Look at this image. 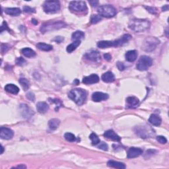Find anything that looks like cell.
<instances>
[{"label": "cell", "mask_w": 169, "mask_h": 169, "mask_svg": "<svg viewBox=\"0 0 169 169\" xmlns=\"http://www.w3.org/2000/svg\"><path fill=\"white\" fill-rule=\"evenodd\" d=\"M89 138L90 139V140H91V142H92V144H93V145H98V143H99L100 142V139L98 138V137L97 136V134H95V133H92L90 135Z\"/></svg>", "instance_id": "30"}, {"label": "cell", "mask_w": 169, "mask_h": 169, "mask_svg": "<svg viewBox=\"0 0 169 169\" xmlns=\"http://www.w3.org/2000/svg\"><path fill=\"white\" fill-rule=\"evenodd\" d=\"M23 11L25 13H35V9L32 8L31 7L29 6H25L23 7Z\"/></svg>", "instance_id": "36"}, {"label": "cell", "mask_w": 169, "mask_h": 169, "mask_svg": "<svg viewBox=\"0 0 169 169\" xmlns=\"http://www.w3.org/2000/svg\"><path fill=\"white\" fill-rule=\"evenodd\" d=\"M160 43L159 40L157 38L149 36L145 39L142 44V49L145 52H152L155 50Z\"/></svg>", "instance_id": "5"}, {"label": "cell", "mask_w": 169, "mask_h": 169, "mask_svg": "<svg viewBox=\"0 0 169 169\" xmlns=\"http://www.w3.org/2000/svg\"><path fill=\"white\" fill-rule=\"evenodd\" d=\"M117 67L118 69H119V70H120V71H123V69H125V66L123 65V64H122V63H121V62H118V64H117Z\"/></svg>", "instance_id": "42"}, {"label": "cell", "mask_w": 169, "mask_h": 169, "mask_svg": "<svg viewBox=\"0 0 169 169\" xmlns=\"http://www.w3.org/2000/svg\"><path fill=\"white\" fill-rule=\"evenodd\" d=\"M21 53L27 58H32L36 55V53L34 50L29 48H25L22 49Z\"/></svg>", "instance_id": "24"}, {"label": "cell", "mask_w": 169, "mask_h": 169, "mask_svg": "<svg viewBox=\"0 0 169 169\" xmlns=\"http://www.w3.org/2000/svg\"><path fill=\"white\" fill-rule=\"evenodd\" d=\"M80 44H81V40H76V41H74L71 44L68 45L66 48L67 52L69 53L74 52V50L77 48V46H79Z\"/></svg>", "instance_id": "27"}, {"label": "cell", "mask_w": 169, "mask_h": 169, "mask_svg": "<svg viewBox=\"0 0 169 169\" xmlns=\"http://www.w3.org/2000/svg\"><path fill=\"white\" fill-rule=\"evenodd\" d=\"M64 137L65 140H66L67 142H74L76 140V137H75V135L73 134L72 133H66L64 135Z\"/></svg>", "instance_id": "32"}, {"label": "cell", "mask_w": 169, "mask_h": 169, "mask_svg": "<svg viewBox=\"0 0 169 169\" xmlns=\"http://www.w3.org/2000/svg\"><path fill=\"white\" fill-rule=\"evenodd\" d=\"M104 136L107 139L113 140L114 142H120L121 137L119 135H118L114 131L112 130H108L104 133Z\"/></svg>", "instance_id": "16"}, {"label": "cell", "mask_w": 169, "mask_h": 169, "mask_svg": "<svg viewBox=\"0 0 169 169\" xmlns=\"http://www.w3.org/2000/svg\"><path fill=\"white\" fill-rule=\"evenodd\" d=\"M4 147L3 146L1 145V154H2L4 153Z\"/></svg>", "instance_id": "50"}, {"label": "cell", "mask_w": 169, "mask_h": 169, "mask_svg": "<svg viewBox=\"0 0 169 169\" xmlns=\"http://www.w3.org/2000/svg\"><path fill=\"white\" fill-rule=\"evenodd\" d=\"M99 77L96 74H92L89 76L85 77L83 78V83L86 85H90L94 84V83H97L99 81Z\"/></svg>", "instance_id": "15"}, {"label": "cell", "mask_w": 169, "mask_h": 169, "mask_svg": "<svg viewBox=\"0 0 169 169\" xmlns=\"http://www.w3.org/2000/svg\"><path fill=\"white\" fill-rule=\"evenodd\" d=\"M130 40V37L128 35L124 34L123 36L120 38V39L117 40H114V41H108V40H102L98 42L97 46L100 48L104 49L108 48L110 47H116L120 46L124 44L126 42H128Z\"/></svg>", "instance_id": "3"}, {"label": "cell", "mask_w": 169, "mask_h": 169, "mask_svg": "<svg viewBox=\"0 0 169 169\" xmlns=\"http://www.w3.org/2000/svg\"><path fill=\"white\" fill-rule=\"evenodd\" d=\"M19 83L20 84L22 85V87L25 90H27L29 88L30 86L29 81L27 79H25V78H21V79H19Z\"/></svg>", "instance_id": "31"}, {"label": "cell", "mask_w": 169, "mask_h": 169, "mask_svg": "<svg viewBox=\"0 0 169 169\" xmlns=\"http://www.w3.org/2000/svg\"><path fill=\"white\" fill-rule=\"evenodd\" d=\"M17 168H26L27 166H25V165H19L17 166Z\"/></svg>", "instance_id": "47"}, {"label": "cell", "mask_w": 169, "mask_h": 169, "mask_svg": "<svg viewBox=\"0 0 169 169\" xmlns=\"http://www.w3.org/2000/svg\"><path fill=\"white\" fill-rule=\"evenodd\" d=\"M104 58L107 61H110L111 59H112V55H111L109 53H107V54H104Z\"/></svg>", "instance_id": "43"}, {"label": "cell", "mask_w": 169, "mask_h": 169, "mask_svg": "<svg viewBox=\"0 0 169 169\" xmlns=\"http://www.w3.org/2000/svg\"><path fill=\"white\" fill-rule=\"evenodd\" d=\"M55 42H57L58 43H60L62 40H64V38H62V36H57L55 39H54Z\"/></svg>", "instance_id": "44"}, {"label": "cell", "mask_w": 169, "mask_h": 169, "mask_svg": "<svg viewBox=\"0 0 169 169\" xmlns=\"http://www.w3.org/2000/svg\"><path fill=\"white\" fill-rule=\"evenodd\" d=\"M20 111H21V114L25 118H29L31 116H32V115L34 114L33 110H31L28 105L22 104L20 105Z\"/></svg>", "instance_id": "11"}, {"label": "cell", "mask_w": 169, "mask_h": 169, "mask_svg": "<svg viewBox=\"0 0 169 169\" xmlns=\"http://www.w3.org/2000/svg\"><path fill=\"white\" fill-rule=\"evenodd\" d=\"M5 12L6 14L13 17L18 16L21 13V11L19 8H6Z\"/></svg>", "instance_id": "23"}, {"label": "cell", "mask_w": 169, "mask_h": 169, "mask_svg": "<svg viewBox=\"0 0 169 169\" xmlns=\"http://www.w3.org/2000/svg\"><path fill=\"white\" fill-rule=\"evenodd\" d=\"M5 90L11 94L17 95L19 92V88L14 84H7L5 87Z\"/></svg>", "instance_id": "18"}, {"label": "cell", "mask_w": 169, "mask_h": 169, "mask_svg": "<svg viewBox=\"0 0 169 169\" xmlns=\"http://www.w3.org/2000/svg\"><path fill=\"white\" fill-rule=\"evenodd\" d=\"M102 20V17L100 15H93L90 18V22L92 24H96L98 23V22H100Z\"/></svg>", "instance_id": "33"}, {"label": "cell", "mask_w": 169, "mask_h": 169, "mask_svg": "<svg viewBox=\"0 0 169 169\" xmlns=\"http://www.w3.org/2000/svg\"><path fill=\"white\" fill-rule=\"evenodd\" d=\"M14 135V132L12 130L8 128L1 127L0 129V137L2 140H11Z\"/></svg>", "instance_id": "10"}, {"label": "cell", "mask_w": 169, "mask_h": 169, "mask_svg": "<svg viewBox=\"0 0 169 169\" xmlns=\"http://www.w3.org/2000/svg\"><path fill=\"white\" fill-rule=\"evenodd\" d=\"M79 81H78L77 79H75V82H74V83H75L76 85H78V84H79Z\"/></svg>", "instance_id": "49"}, {"label": "cell", "mask_w": 169, "mask_h": 169, "mask_svg": "<svg viewBox=\"0 0 169 169\" xmlns=\"http://www.w3.org/2000/svg\"><path fill=\"white\" fill-rule=\"evenodd\" d=\"M137 52L136 50H130L126 52V59L128 62H133L137 59Z\"/></svg>", "instance_id": "17"}, {"label": "cell", "mask_w": 169, "mask_h": 169, "mask_svg": "<svg viewBox=\"0 0 169 169\" xmlns=\"http://www.w3.org/2000/svg\"><path fill=\"white\" fill-rule=\"evenodd\" d=\"M60 124V120L57 119V118H54V119L50 120L48 122L50 129L52 130H56L57 128L59 127Z\"/></svg>", "instance_id": "25"}, {"label": "cell", "mask_w": 169, "mask_h": 169, "mask_svg": "<svg viewBox=\"0 0 169 169\" xmlns=\"http://www.w3.org/2000/svg\"><path fill=\"white\" fill-rule=\"evenodd\" d=\"M143 153V151L140 148L131 147L128 151L127 157L128 158H133L137 157Z\"/></svg>", "instance_id": "14"}, {"label": "cell", "mask_w": 169, "mask_h": 169, "mask_svg": "<svg viewBox=\"0 0 169 169\" xmlns=\"http://www.w3.org/2000/svg\"><path fill=\"white\" fill-rule=\"evenodd\" d=\"M157 140L160 143H161V144H165V143L167 142V140H166L164 136H161V135L157 136Z\"/></svg>", "instance_id": "35"}, {"label": "cell", "mask_w": 169, "mask_h": 169, "mask_svg": "<svg viewBox=\"0 0 169 169\" xmlns=\"http://www.w3.org/2000/svg\"><path fill=\"white\" fill-rule=\"evenodd\" d=\"M98 13L100 16L110 18L115 16L117 13L116 9L114 7L110 5H104L100 6L98 8Z\"/></svg>", "instance_id": "6"}, {"label": "cell", "mask_w": 169, "mask_h": 169, "mask_svg": "<svg viewBox=\"0 0 169 169\" xmlns=\"http://www.w3.org/2000/svg\"><path fill=\"white\" fill-rule=\"evenodd\" d=\"M102 80L106 83H111L115 80V77L112 72H108L102 75Z\"/></svg>", "instance_id": "21"}, {"label": "cell", "mask_w": 169, "mask_h": 169, "mask_svg": "<svg viewBox=\"0 0 169 169\" xmlns=\"http://www.w3.org/2000/svg\"><path fill=\"white\" fill-rule=\"evenodd\" d=\"M129 28L135 32H145L149 29L150 22L146 19H134L129 23Z\"/></svg>", "instance_id": "1"}, {"label": "cell", "mask_w": 169, "mask_h": 169, "mask_svg": "<svg viewBox=\"0 0 169 169\" xmlns=\"http://www.w3.org/2000/svg\"><path fill=\"white\" fill-rule=\"evenodd\" d=\"M153 64V60L147 55H142L139 59L136 67L140 71H146Z\"/></svg>", "instance_id": "7"}, {"label": "cell", "mask_w": 169, "mask_h": 169, "mask_svg": "<svg viewBox=\"0 0 169 169\" xmlns=\"http://www.w3.org/2000/svg\"><path fill=\"white\" fill-rule=\"evenodd\" d=\"M109 96L108 94L102 92H95L92 95V99L95 102H100L107 100Z\"/></svg>", "instance_id": "13"}, {"label": "cell", "mask_w": 169, "mask_h": 169, "mask_svg": "<svg viewBox=\"0 0 169 169\" xmlns=\"http://www.w3.org/2000/svg\"><path fill=\"white\" fill-rule=\"evenodd\" d=\"M85 58L88 60L95 62H98L100 60V55L99 52L97 51H95V50L87 52V54L85 55Z\"/></svg>", "instance_id": "12"}, {"label": "cell", "mask_w": 169, "mask_h": 169, "mask_svg": "<svg viewBox=\"0 0 169 169\" xmlns=\"http://www.w3.org/2000/svg\"><path fill=\"white\" fill-rule=\"evenodd\" d=\"M68 97L78 105L84 104L87 100V92L82 89H75L70 90Z\"/></svg>", "instance_id": "2"}, {"label": "cell", "mask_w": 169, "mask_h": 169, "mask_svg": "<svg viewBox=\"0 0 169 169\" xmlns=\"http://www.w3.org/2000/svg\"><path fill=\"white\" fill-rule=\"evenodd\" d=\"M107 165L110 167L112 168H120V169H124L126 168V165L125 164H123L122 163L118 162V161H112L110 160L107 163Z\"/></svg>", "instance_id": "22"}, {"label": "cell", "mask_w": 169, "mask_h": 169, "mask_svg": "<svg viewBox=\"0 0 169 169\" xmlns=\"http://www.w3.org/2000/svg\"><path fill=\"white\" fill-rule=\"evenodd\" d=\"M32 22L33 23L34 25H37L38 24V21H36V20H35V19H32Z\"/></svg>", "instance_id": "48"}, {"label": "cell", "mask_w": 169, "mask_h": 169, "mask_svg": "<svg viewBox=\"0 0 169 169\" xmlns=\"http://www.w3.org/2000/svg\"><path fill=\"white\" fill-rule=\"evenodd\" d=\"M84 36H85L84 32L81 31H77L72 34V39L73 40H74V41H76V40H81V39H82Z\"/></svg>", "instance_id": "28"}, {"label": "cell", "mask_w": 169, "mask_h": 169, "mask_svg": "<svg viewBox=\"0 0 169 169\" xmlns=\"http://www.w3.org/2000/svg\"><path fill=\"white\" fill-rule=\"evenodd\" d=\"M16 64L17 65H19V66H22V65H24L26 64V61H25V60L24 58L20 57L16 60Z\"/></svg>", "instance_id": "34"}, {"label": "cell", "mask_w": 169, "mask_h": 169, "mask_svg": "<svg viewBox=\"0 0 169 169\" xmlns=\"http://www.w3.org/2000/svg\"><path fill=\"white\" fill-rule=\"evenodd\" d=\"M162 10H163V11H168V5H166V6H164L162 7Z\"/></svg>", "instance_id": "46"}, {"label": "cell", "mask_w": 169, "mask_h": 169, "mask_svg": "<svg viewBox=\"0 0 169 169\" xmlns=\"http://www.w3.org/2000/svg\"><path fill=\"white\" fill-rule=\"evenodd\" d=\"M89 4L91 5L93 7H96L98 5V1H90Z\"/></svg>", "instance_id": "45"}, {"label": "cell", "mask_w": 169, "mask_h": 169, "mask_svg": "<svg viewBox=\"0 0 169 169\" xmlns=\"http://www.w3.org/2000/svg\"><path fill=\"white\" fill-rule=\"evenodd\" d=\"M36 47L40 50H42V51H50V50H52L53 48V46L52 45H50V44H45L43 43V42H39V43H38L36 44Z\"/></svg>", "instance_id": "26"}, {"label": "cell", "mask_w": 169, "mask_h": 169, "mask_svg": "<svg viewBox=\"0 0 169 169\" xmlns=\"http://www.w3.org/2000/svg\"><path fill=\"white\" fill-rule=\"evenodd\" d=\"M126 102H127L128 105L131 106V107H134V106H137L139 104L140 100L135 97H130L127 98Z\"/></svg>", "instance_id": "29"}, {"label": "cell", "mask_w": 169, "mask_h": 169, "mask_svg": "<svg viewBox=\"0 0 169 169\" xmlns=\"http://www.w3.org/2000/svg\"><path fill=\"white\" fill-rule=\"evenodd\" d=\"M10 47L9 45L6 44H1V52L2 53H5L8 51L9 50Z\"/></svg>", "instance_id": "38"}, {"label": "cell", "mask_w": 169, "mask_h": 169, "mask_svg": "<svg viewBox=\"0 0 169 169\" xmlns=\"http://www.w3.org/2000/svg\"><path fill=\"white\" fill-rule=\"evenodd\" d=\"M98 147L100 149H102V150H104V151H107L108 149V146L107 144H106L104 142H101V143H98Z\"/></svg>", "instance_id": "37"}, {"label": "cell", "mask_w": 169, "mask_h": 169, "mask_svg": "<svg viewBox=\"0 0 169 169\" xmlns=\"http://www.w3.org/2000/svg\"><path fill=\"white\" fill-rule=\"evenodd\" d=\"M36 109L40 113L44 114L47 112V111L49 109V107L47 103L44 102H39L36 104Z\"/></svg>", "instance_id": "19"}, {"label": "cell", "mask_w": 169, "mask_h": 169, "mask_svg": "<svg viewBox=\"0 0 169 169\" xmlns=\"http://www.w3.org/2000/svg\"><path fill=\"white\" fill-rule=\"evenodd\" d=\"M4 30H7V31H11L9 29V27H8V26H7V24L6 22H4L3 24H2V25H1V32H3Z\"/></svg>", "instance_id": "41"}, {"label": "cell", "mask_w": 169, "mask_h": 169, "mask_svg": "<svg viewBox=\"0 0 169 169\" xmlns=\"http://www.w3.org/2000/svg\"><path fill=\"white\" fill-rule=\"evenodd\" d=\"M149 122L153 126H158L161 125L162 120L156 114H151L149 118Z\"/></svg>", "instance_id": "20"}, {"label": "cell", "mask_w": 169, "mask_h": 169, "mask_svg": "<svg viewBox=\"0 0 169 169\" xmlns=\"http://www.w3.org/2000/svg\"><path fill=\"white\" fill-rule=\"evenodd\" d=\"M145 9L147 10L149 12H150L152 14L157 13V9L153 7H145Z\"/></svg>", "instance_id": "40"}, {"label": "cell", "mask_w": 169, "mask_h": 169, "mask_svg": "<svg viewBox=\"0 0 169 169\" xmlns=\"http://www.w3.org/2000/svg\"><path fill=\"white\" fill-rule=\"evenodd\" d=\"M43 9L46 13H55L60 9V3L58 1H46L43 5Z\"/></svg>", "instance_id": "8"}, {"label": "cell", "mask_w": 169, "mask_h": 169, "mask_svg": "<svg viewBox=\"0 0 169 169\" xmlns=\"http://www.w3.org/2000/svg\"><path fill=\"white\" fill-rule=\"evenodd\" d=\"M70 11L75 13H84L87 11L86 3L83 1H73L69 4Z\"/></svg>", "instance_id": "9"}, {"label": "cell", "mask_w": 169, "mask_h": 169, "mask_svg": "<svg viewBox=\"0 0 169 169\" xmlns=\"http://www.w3.org/2000/svg\"><path fill=\"white\" fill-rule=\"evenodd\" d=\"M67 26V25L64 22L62 21H50L47 22H44V23L40 27V31L42 33H45L46 32L52 31L54 30H58L62 29Z\"/></svg>", "instance_id": "4"}, {"label": "cell", "mask_w": 169, "mask_h": 169, "mask_svg": "<svg viewBox=\"0 0 169 169\" xmlns=\"http://www.w3.org/2000/svg\"><path fill=\"white\" fill-rule=\"evenodd\" d=\"M27 97L28 99H29V100H31V101H32V102L34 101V100H35V96H34V95L32 93L30 92V93H27Z\"/></svg>", "instance_id": "39"}]
</instances>
